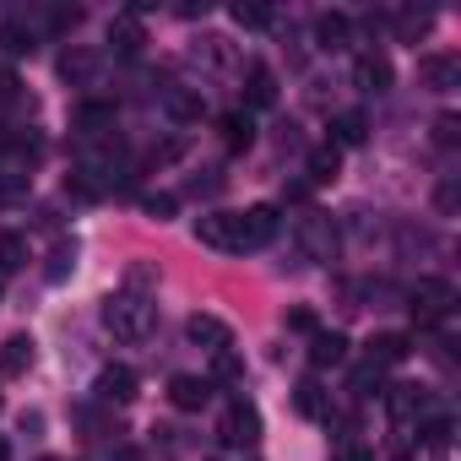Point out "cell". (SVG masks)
Returning <instances> with one entry per match:
<instances>
[{"label": "cell", "instance_id": "1", "mask_svg": "<svg viewBox=\"0 0 461 461\" xmlns=\"http://www.w3.org/2000/svg\"><path fill=\"white\" fill-rule=\"evenodd\" d=\"M277 228H283L277 206L261 201V206H245V212H206V217H195V240L222 250V256H245V250H267L277 240Z\"/></svg>", "mask_w": 461, "mask_h": 461}, {"label": "cell", "instance_id": "2", "mask_svg": "<svg viewBox=\"0 0 461 461\" xmlns=\"http://www.w3.org/2000/svg\"><path fill=\"white\" fill-rule=\"evenodd\" d=\"M104 331L114 337V342H147L152 331H158V304L147 299V294H136V288H125V294H109L104 299Z\"/></svg>", "mask_w": 461, "mask_h": 461}, {"label": "cell", "instance_id": "3", "mask_svg": "<svg viewBox=\"0 0 461 461\" xmlns=\"http://www.w3.org/2000/svg\"><path fill=\"white\" fill-rule=\"evenodd\" d=\"M294 234H299V245L310 250V261H337V250H342V234H337V217L331 212H321V206H304L299 217H294Z\"/></svg>", "mask_w": 461, "mask_h": 461}, {"label": "cell", "instance_id": "4", "mask_svg": "<svg viewBox=\"0 0 461 461\" xmlns=\"http://www.w3.org/2000/svg\"><path fill=\"white\" fill-rule=\"evenodd\" d=\"M450 304H456V288L445 277H418V288L407 294V310H412L418 326H439L450 315Z\"/></svg>", "mask_w": 461, "mask_h": 461}, {"label": "cell", "instance_id": "5", "mask_svg": "<svg viewBox=\"0 0 461 461\" xmlns=\"http://www.w3.org/2000/svg\"><path fill=\"white\" fill-rule=\"evenodd\" d=\"M222 445H234V450H256L261 445V412H256V402H245V396H234L222 407Z\"/></svg>", "mask_w": 461, "mask_h": 461}, {"label": "cell", "instance_id": "6", "mask_svg": "<svg viewBox=\"0 0 461 461\" xmlns=\"http://www.w3.org/2000/svg\"><path fill=\"white\" fill-rule=\"evenodd\" d=\"M185 337H190V348H206V353H228V348H234V331H228L217 315H190Z\"/></svg>", "mask_w": 461, "mask_h": 461}, {"label": "cell", "instance_id": "7", "mask_svg": "<svg viewBox=\"0 0 461 461\" xmlns=\"http://www.w3.org/2000/svg\"><path fill=\"white\" fill-rule=\"evenodd\" d=\"M418 77H423V87L450 93V87L461 82V55H423V60H418Z\"/></svg>", "mask_w": 461, "mask_h": 461}, {"label": "cell", "instance_id": "8", "mask_svg": "<svg viewBox=\"0 0 461 461\" xmlns=\"http://www.w3.org/2000/svg\"><path fill=\"white\" fill-rule=\"evenodd\" d=\"M364 353H369L375 369H391V364H402V358L412 353V337H407V331H375Z\"/></svg>", "mask_w": 461, "mask_h": 461}, {"label": "cell", "instance_id": "9", "mask_svg": "<svg viewBox=\"0 0 461 461\" xmlns=\"http://www.w3.org/2000/svg\"><path fill=\"white\" fill-rule=\"evenodd\" d=\"M168 402H174L179 412H201V407L212 402V380H201V375H174V380H168Z\"/></svg>", "mask_w": 461, "mask_h": 461}, {"label": "cell", "instance_id": "10", "mask_svg": "<svg viewBox=\"0 0 461 461\" xmlns=\"http://www.w3.org/2000/svg\"><path fill=\"white\" fill-rule=\"evenodd\" d=\"M33 348H39V342H33L28 331H12L6 342H0V375H28V369H33V358H39Z\"/></svg>", "mask_w": 461, "mask_h": 461}, {"label": "cell", "instance_id": "11", "mask_svg": "<svg viewBox=\"0 0 461 461\" xmlns=\"http://www.w3.org/2000/svg\"><path fill=\"white\" fill-rule=\"evenodd\" d=\"M77 136L82 141H109L114 136V104H82L77 109Z\"/></svg>", "mask_w": 461, "mask_h": 461}, {"label": "cell", "instance_id": "12", "mask_svg": "<svg viewBox=\"0 0 461 461\" xmlns=\"http://www.w3.org/2000/svg\"><path fill=\"white\" fill-rule=\"evenodd\" d=\"M353 82H358L364 93H385V87H391V60L375 55V50H364V55L353 60Z\"/></svg>", "mask_w": 461, "mask_h": 461}, {"label": "cell", "instance_id": "13", "mask_svg": "<svg viewBox=\"0 0 461 461\" xmlns=\"http://www.w3.org/2000/svg\"><path fill=\"white\" fill-rule=\"evenodd\" d=\"M98 396L104 402H136V369H125V364H109L104 375H98Z\"/></svg>", "mask_w": 461, "mask_h": 461}, {"label": "cell", "instance_id": "14", "mask_svg": "<svg viewBox=\"0 0 461 461\" xmlns=\"http://www.w3.org/2000/svg\"><path fill=\"white\" fill-rule=\"evenodd\" d=\"M348 358V337H337V331H315L310 337V364L315 369H337Z\"/></svg>", "mask_w": 461, "mask_h": 461}, {"label": "cell", "instance_id": "15", "mask_svg": "<svg viewBox=\"0 0 461 461\" xmlns=\"http://www.w3.org/2000/svg\"><path fill=\"white\" fill-rule=\"evenodd\" d=\"M250 141H256V120H250V109L222 114V147H228V152H245Z\"/></svg>", "mask_w": 461, "mask_h": 461}, {"label": "cell", "instance_id": "16", "mask_svg": "<svg viewBox=\"0 0 461 461\" xmlns=\"http://www.w3.org/2000/svg\"><path fill=\"white\" fill-rule=\"evenodd\" d=\"M245 98H250V109H272L277 104V77L267 66H250L245 71Z\"/></svg>", "mask_w": 461, "mask_h": 461}, {"label": "cell", "instance_id": "17", "mask_svg": "<svg viewBox=\"0 0 461 461\" xmlns=\"http://www.w3.org/2000/svg\"><path fill=\"white\" fill-rule=\"evenodd\" d=\"M385 407H391L396 423H412V418L423 412V385H391V391H385Z\"/></svg>", "mask_w": 461, "mask_h": 461}, {"label": "cell", "instance_id": "18", "mask_svg": "<svg viewBox=\"0 0 461 461\" xmlns=\"http://www.w3.org/2000/svg\"><path fill=\"white\" fill-rule=\"evenodd\" d=\"M28 190H33V174H28V163L0 168V206H17V201H28Z\"/></svg>", "mask_w": 461, "mask_h": 461}, {"label": "cell", "instance_id": "19", "mask_svg": "<svg viewBox=\"0 0 461 461\" xmlns=\"http://www.w3.org/2000/svg\"><path fill=\"white\" fill-rule=\"evenodd\" d=\"M109 44L120 50V55H141V44H147V33H141V23L125 12V17H114L109 23Z\"/></svg>", "mask_w": 461, "mask_h": 461}, {"label": "cell", "instance_id": "20", "mask_svg": "<svg viewBox=\"0 0 461 461\" xmlns=\"http://www.w3.org/2000/svg\"><path fill=\"white\" fill-rule=\"evenodd\" d=\"M331 136H337V141H331L337 152H342V147H358V141L369 136V120H364L358 109H348V114H337V120H331Z\"/></svg>", "mask_w": 461, "mask_h": 461}, {"label": "cell", "instance_id": "21", "mask_svg": "<svg viewBox=\"0 0 461 461\" xmlns=\"http://www.w3.org/2000/svg\"><path fill=\"white\" fill-rule=\"evenodd\" d=\"M450 439H456V423H450L445 412H434V418L418 423V445H429V450H450Z\"/></svg>", "mask_w": 461, "mask_h": 461}, {"label": "cell", "instance_id": "22", "mask_svg": "<svg viewBox=\"0 0 461 461\" xmlns=\"http://www.w3.org/2000/svg\"><path fill=\"white\" fill-rule=\"evenodd\" d=\"M23 267H28V234L6 228L0 234V272H23Z\"/></svg>", "mask_w": 461, "mask_h": 461}, {"label": "cell", "instance_id": "23", "mask_svg": "<svg viewBox=\"0 0 461 461\" xmlns=\"http://www.w3.org/2000/svg\"><path fill=\"white\" fill-rule=\"evenodd\" d=\"M315 33H321V44H326V50H342V44H348V33H353V23H348L342 12H326V17L315 23Z\"/></svg>", "mask_w": 461, "mask_h": 461}, {"label": "cell", "instance_id": "24", "mask_svg": "<svg viewBox=\"0 0 461 461\" xmlns=\"http://www.w3.org/2000/svg\"><path fill=\"white\" fill-rule=\"evenodd\" d=\"M337 168H342V152H337V147H315V152H310V179H315V185H331Z\"/></svg>", "mask_w": 461, "mask_h": 461}, {"label": "cell", "instance_id": "25", "mask_svg": "<svg viewBox=\"0 0 461 461\" xmlns=\"http://www.w3.org/2000/svg\"><path fill=\"white\" fill-rule=\"evenodd\" d=\"M294 407H299L304 418H326V391H321V380H299Z\"/></svg>", "mask_w": 461, "mask_h": 461}, {"label": "cell", "instance_id": "26", "mask_svg": "<svg viewBox=\"0 0 461 461\" xmlns=\"http://www.w3.org/2000/svg\"><path fill=\"white\" fill-rule=\"evenodd\" d=\"M60 71H66L71 82H93V71H98V55H87V50H66V55H60Z\"/></svg>", "mask_w": 461, "mask_h": 461}, {"label": "cell", "instance_id": "27", "mask_svg": "<svg viewBox=\"0 0 461 461\" xmlns=\"http://www.w3.org/2000/svg\"><path fill=\"white\" fill-rule=\"evenodd\" d=\"M201 93H190V87H168V114L174 120H201Z\"/></svg>", "mask_w": 461, "mask_h": 461}, {"label": "cell", "instance_id": "28", "mask_svg": "<svg viewBox=\"0 0 461 461\" xmlns=\"http://www.w3.org/2000/svg\"><path fill=\"white\" fill-rule=\"evenodd\" d=\"M0 50H6L12 60H23V55H33V33L23 23H6V28H0Z\"/></svg>", "mask_w": 461, "mask_h": 461}, {"label": "cell", "instance_id": "29", "mask_svg": "<svg viewBox=\"0 0 461 461\" xmlns=\"http://www.w3.org/2000/svg\"><path fill=\"white\" fill-rule=\"evenodd\" d=\"M195 60H206L212 71H234V50H228V39H201Z\"/></svg>", "mask_w": 461, "mask_h": 461}, {"label": "cell", "instance_id": "30", "mask_svg": "<svg viewBox=\"0 0 461 461\" xmlns=\"http://www.w3.org/2000/svg\"><path fill=\"white\" fill-rule=\"evenodd\" d=\"M212 375H217V380H240V375H245V369H240V353H234V348H228V353H212Z\"/></svg>", "mask_w": 461, "mask_h": 461}, {"label": "cell", "instance_id": "31", "mask_svg": "<svg viewBox=\"0 0 461 461\" xmlns=\"http://www.w3.org/2000/svg\"><path fill=\"white\" fill-rule=\"evenodd\" d=\"M71 267H77V245H55V256H50V283H60Z\"/></svg>", "mask_w": 461, "mask_h": 461}, {"label": "cell", "instance_id": "32", "mask_svg": "<svg viewBox=\"0 0 461 461\" xmlns=\"http://www.w3.org/2000/svg\"><path fill=\"white\" fill-rule=\"evenodd\" d=\"M234 23H240V28H267L272 12H267V6H245V0H240V6H234Z\"/></svg>", "mask_w": 461, "mask_h": 461}, {"label": "cell", "instance_id": "33", "mask_svg": "<svg viewBox=\"0 0 461 461\" xmlns=\"http://www.w3.org/2000/svg\"><path fill=\"white\" fill-rule=\"evenodd\" d=\"M434 141H439V147H456V141H461V120H456V114H439V120H434Z\"/></svg>", "mask_w": 461, "mask_h": 461}, {"label": "cell", "instance_id": "34", "mask_svg": "<svg viewBox=\"0 0 461 461\" xmlns=\"http://www.w3.org/2000/svg\"><path fill=\"white\" fill-rule=\"evenodd\" d=\"M353 391H358V396H380V369H375V364H364V369L353 375Z\"/></svg>", "mask_w": 461, "mask_h": 461}, {"label": "cell", "instance_id": "35", "mask_svg": "<svg viewBox=\"0 0 461 461\" xmlns=\"http://www.w3.org/2000/svg\"><path fill=\"white\" fill-rule=\"evenodd\" d=\"M396 28H402V39H418V33L429 28V12H402V17H396Z\"/></svg>", "mask_w": 461, "mask_h": 461}, {"label": "cell", "instance_id": "36", "mask_svg": "<svg viewBox=\"0 0 461 461\" xmlns=\"http://www.w3.org/2000/svg\"><path fill=\"white\" fill-rule=\"evenodd\" d=\"M50 23H55V33H71V28L82 23V12H77V6H60V12H55Z\"/></svg>", "mask_w": 461, "mask_h": 461}, {"label": "cell", "instance_id": "37", "mask_svg": "<svg viewBox=\"0 0 461 461\" xmlns=\"http://www.w3.org/2000/svg\"><path fill=\"white\" fill-rule=\"evenodd\" d=\"M17 98H23V82L12 71H0V104H17Z\"/></svg>", "mask_w": 461, "mask_h": 461}, {"label": "cell", "instance_id": "38", "mask_svg": "<svg viewBox=\"0 0 461 461\" xmlns=\"http://www.w3.org/2000/svg\"><path fill=\"white\" fill-rule=\"evenodd\" d=\"M141 206H147V217H168L174 212V195H147Z\"/></svg>", "mask_w": 461, "mask_h": 461}, {"label": "cell", "instance_id": "39", "mask_svg": "<svg viewBox=\"0 0 461 461\" xmlns=\"http://www.w3.org/2000/svg\"><path fill=\"white\" fill-rule=\"evenodd\" d=\"M331 461H375V456H369V450H358V445H348V439H342V445H337V450H331Z\"/></svg>", "mask_w": 461, "mask_h": 461}, {"label": "cell", "instance_id": "40", "mask_svg": "<svg viewBox=\"0 0 461 461\" xmlns=\"http://www.w3.org/2000/svg\"><path fill=\"white\" fill-rule=\"evenodd\" d=\"M288 326H294V331H310V337H315V331H321V326H315V315H310V310H294V315H288Z\"/></svg>", "mask_w": 461, "mask_h": 461}, {"label": "cell", "instance_id": "41", "mask_svg": "<svg viewBox=\"0 0 461 461\" xmlns=\"http://www.w3.org/2000/svg\"><path fill=\"white\" fill-rule=\"evenodd\" d=\"M104 461H141V456H136L131 445H120V450H114V456H104Z\"/></svg>", "mask_w": 461, "mask_h": 461}, {"label": "cell", "instance_id": "42", "mask_svg": "<svg viewBox=\"0 0 461 461\" xmlns=\"http://www.w3.org/2000/svg\"><path fill=\"white\" fill-rule=\"evenodd\" d=\"M0 461H12V445H6V439H0Z\"/></svg>", "mask_w": 461, "mask_h": 461}, {"label": "cell", "instance_id": "43", "mask_svg": "<svg viewBox=\"0 0 461 461\" xmlns=\"http://www.w3.org/2000/svg\"><path fill=\"white\" fill-rule=\"evenodd\" d=\"M44 461H60V456H44Z\"/></svg>", "mask_w": 461, "mask_h": 461}]
</instances>
